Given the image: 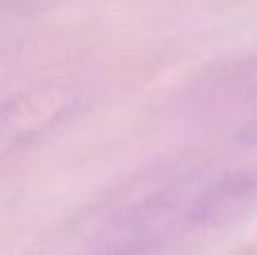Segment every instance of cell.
Here are the masks:
<instances>
[]
</instances>
